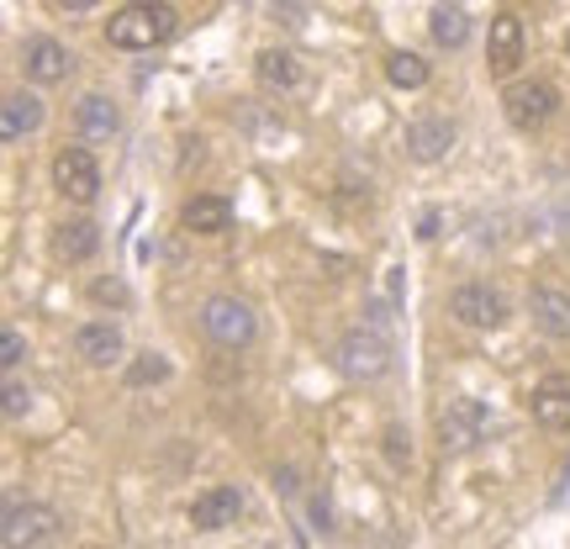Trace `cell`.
Segmentation results:
<instances>
[{"label": "cell", "instance_id": "cell-1", "mask_svg": "<svg viewBox=\"0 0 570 549\" xmlns=\"http://www.w3.org/2000/svg\"><path fill=\"white\" fill-rule=\"evenodd\" d=\"M180 32V11L169 0H132L117 17L106 21V42L122 48V53H148V48H164V42Z\"/></svg>", "mask_w": 570, "mask_h": 549}, {"label": "cell", "instance_id": "cell-2", "mask_svg": "<svg viewBox=\"0 0 570 549\" xmlns=\"http://www.w3.org/2000/svg\"><path fill=\"white\" fill-rule=\"evenodd\" d=\"M333 365H338V375H348V381H381L391 370V339L381 327H354V333L338 339Z\"/></svg>", "mask_w": 570, "mask_h": 549}, {"label": "cell", "instance_id": "cell-3", "mask_svg": "<svg viewBox=\"0 0 570 549\" xmlns=\"http://www.w3.org/2000/svg\"><path fill=\"white\" fill-rule=\"evenodd\" d=\"M202 327H206V339H212V344L244 349V344H254L259 317H254V306L238 302V296H206L202 302Z\"/></svg>", "mask_w": 570, "mask_h": 549}, {"label": "cell", "instance_id": "cell-4", "mask_svg": "<svg viewBox=\"0 0 570 549\" xmlns=\"http://www.w3.org/2000/svg\"><path fill=\"white\" fill-rule=\"evenodd\" d=\"M59 533V512L48 502H11L6 518H0V539L6 549H42Z\"/></svg>", "mask_w": 570, "mask_h": 549}, {"label": "cell", "instance_id": "cell-5", "mask_svg": "<svg viewBox=\"0 0 570 549\" xmlns=\"http://www.w3.org/2000/svg\"><path fill=\"white\" fill-rule=\"evenodd\" d=\"M53 190L69 196V202L90 206L101 196V164L90 148H59V159H53Z\"/></svg>", "mask_w": 570, "mask_h": 549}, {"label": "cell", "instance_id": "cell-6", "mask_svg": "<svg viewBox=\"0 0 570 549\" xmlns=\"http://www.w3.org/2000/svg\"><path fill=\"white\" fill-rule=\"evenodd\" d=\"M439 433H444V449L454 454H470L491 433V412L475 402V396H454L444 412H439Z\"/></svg>", "mask_w": 570, "mask_h": 549}, {"label": "cell", "instance_id": "cell-7", "mask_svg": "<svg viewBox=\"0 0 570 549\" xmlns=\"http://www.w3.org/2000/svg\"><path fill=\"white\" fill-rule=\"evenodd\" d=\"M449 317H454V323H465V327L491 333V327L508 323V296H502V291H491V285H481V281H470V285H460V291L449 296Z\"/></svg>", "mask_w": 570, "mask_h": 549}, {"label": "cell", "instance_id": "cell-8", "mask_svg": "<svg viewBox=\"0 0 570 549\" xmlns=\"http://www.w3.org/2000/svg\"><path fill=\"white\" fill-rule=\"evenodd\" d=\"M502 106H508V122L518 133H533V127H544L560 111V90L544 80H523V85H508Z\"/></svg>", "mask_w": 570, "mask_h": 549}, {"label": "cell", "instance_id": "cell-9", "mask_svg": "<svg viewBox=\"0 0 570 549\" xmlns=\"http://www.w3.org/2000/svg\"><path fill=\"white\" fill-rule=\"evenodd\" d=\"M244 512V491L238 487H212L190 502V529L196 533H217V529H233Z\"/></svg>", "mask_w": 570, "mask_h": 549}, {"label": "cell", "instance_id": "cell-10", "mask_svg": "<svg viewBox=\"0 0 570 549\" xmlns=\"http://www.w3.org/2000/svg\"><path fill=\"white\" fill-rule=\"evenodd\" d=\"M454 143H460V127L449 122V117H417V122L407 127V159L439 164V159H449Z\"/></svg>", "mask_w": 570, "mask_h": 549}, {"label": "cell", "instance_id": "cell-11", "mask_svg": "<svg viewBox=\"0 0 570 549\" xmlns=\"http://www.w3.org/2000/svg\"><path fill=\"white\" fill-rule=\"evenodd\" d=\"M523 63V21L502 11V17L491 21V38H487V69L497 80H508L512 69Z\"/></svg>", "mask_w": 570, "mask_h": 549}, {"label": "cell", "instance_id": "cell-12", "mask_svg": "<svg viewBox=\"0 0 570 549\" xmlns=\"http://www.w3.org/2000/svg\"><path fill=\"white\" fill-rule=\"evenodd\" d=\"M21 69H27V80L59 85V80H69L75 59H69V48H63L59 38H27V48H21Z\"/></svg>", "mask_w": 570, "mask_h": 549}, {"label": "cell", "instance_id": "cell-13", "mask_svg": "<svg viewBox=\"0 0 570 549\" xmlns=\"http://www.w3.org/2000/svg\"><path fill=\"white\" fill-rule=\"evenodd\" d=\"M529 412L539 428H550V433H570V375H550V381H539L529 396Z\"/></svg>", "mask_w": 570, "mask_h": 549}, {"label": "cell", "instance_id": "cell-14", "mask_svg": "<svg viewBox=\"0 0 570 549\" xmlns=\"http://www.w3.org/2000/svg\"><path fill=\"white\" fill-rule=\"evenodd\" d=\"M75 354L85 365H111L122 360V327L117 323H80L75 327Z\"/></svg>", "mask_w": 570, "mask_h": 549}, {"label": "cell", "instance_id": "cell-15", "mask_svg": "<svg viewBox=\"0 0 570 549\" xmlns=\"http://www.w3.org/2000/svg\"><path fill=\"white\" fill-rule=\"evenodd\" d=\"M233 223V202L227 196H190L180 206V227L185 233H196V238H212V233H223Z\"/></svg>", "mask_w": 570, "mask_h": 549}, {"label": "cell", "instance_id": "cell-16", "mask_svg": "<svg viewBox=\"0 0 570 549\" xmlns=\"http://www.w3.org/2000/svg\"><path fill=\"white\" fill-rule=\"evenodd\" d=\"M529 312H533V323H539V333L570 339V291H560V285H539V291L529 296Z\"/></svg>", "mask_w": 570, "mask_h": 549}, {"label": "cell", "instance_id": "cell-17", "mask_svg": "<svg viewBox=\"0 0 570 549\" xmlns=\"http://www.w3.org/2000/svg\"><path fill=\"white\" fill-rule=\"evenodd\" d=\"M42 101L32 96V90H17V96H6V106H0V138L6 143H21L27 133H38L42 127Z\"/></svg>", "mask_w": 570, "mask_h": 549}, {"label": "cell", "instance_id": "cell-18", "mask_svg": "<svg viewBox=\"0 0 570 549\" xmlns=\"http://www.w3.org/2000/svg\"><path fill=\"white\" fill-rule=\"evenodd\" d=\"M96 248H101V227L96 223H63L59 233H53V259H63V265L96 259Z\"/></svg>", "mask_w": 570, "mask_h": 549}, {"label": "cell", "instance_id": "cell-19", "mask_svg": "<svg viewBox=\"0 0 570 549\" xmlns=\"http://www.w3.org/2000/svg\"><path fill=\"white\" fill-rule=\"evenodd\" d=\"M254 75H259L265 90L285 96V90H296V85H302V63H296V53H285V48H265L259 63H254Z\"/></svg>", "mask_w": 570, "mask_h": 549}, {"label": "cell", "instance_id": "cell-20", "mask_svg": "<svg viewBox=\"0 0 570 549\" xmlns=\"http://www.w3.org/2000/svg\"><path fill=\"white\" fill-rule=\"evenodd\" d=\"M75 127H80L85 138H111L122 127V111H117V101H106V96H85L75 106Z\"/></svg>", "mask_w": 570, "mask_h": 549}, {"label": "cell", "instance_id": "cell-21", "mask_svg": "<svg viewBox=\"0 0 570 549\" xmlns=\"http://www.w3.org/2000/svg\"><path fill=\"white\" fill-rule=\"evenodd\" d=\"M428 32H433V42H439V48H449V53H454V48H465V38H470V17L460 11V6L439 0V6H433V17H428Z\"/></svg>", "mask_w": 570, "mask_h": 549}, {"label": "cell", "instance_id": "cell-22", "mask_svg": "<svg viewBox=\"0 0 570 549\" xmlns=\"http://www.w3.org/2000/svg\"><path fill=\"white\" fill-rule=\"evenodd\" d=\"M428 59H417V53H407V48H396V53H386V80L396 85V90H423L428 85Z\"/></svg>", "mask_w": 570, "mask_h": 549}, {"label": "cell", "instance_id": "cell-23", "mask_svg": "<svg viewBox=\"0 0 570 549\" xmlns=\"http://www.w3.org/2000/svg\"><path fill=\"white\" fill-rule=\"evenodd\" d=\"M122 381H127V386H132V391H142V386H159V381H169V360L148 349V354H138V360H132V365L122 370Z\"/></svg>", "mask_w": 570, "mask_h": 549}, {"label": "cell", "instance_id": "cell-24", "mask_svg": "<svg viewBox=\"0 0 570 549\" xmlns=\"http://www.w3.org/2000/svg\"><path fill=\"white\" fill-rule=\"evenodd\" d=\"M27 408H32V391L21 386V381H6V418L17 423V418H27Z\"/></svg>", "mask_w": 570, "mask_h": 549}, {"label": "cell", "instance_id": "cell-25", "mask_svg": "<svg viewBox=\"0 0 570 549\" xmlns=\"http://www.w3.org/2000/svg\"><path fill=\"white\" fill-rule=\"evenodd\" d=\"M90 296H96L101 306H106V302H111V306H127V302H132L122 281H96V285H90Z\"/></svg>", "mask_w": 570, "mask_h": 549}, {"label": "cell", "instance_id": "cell-26", "mask_svg": "<svg viewBox=\"0 0 570 549\" xmlns=\"http://www.w3.org/2000/svg\"><path fill=\"white\" fill-rule=\"evenodd\" d=\"M21 354H27V344H21V333H11V327H6V333H0V365H6V370H17V365H21Z\"/></svg>", "mask_w": 570, "mask_h": 549}, {"label": "cell", "instance_id": "cell-27", "mask_svg": "<svg viewBox=\"0 0 570 549\" xmlns=\"http://www.w3.org/2000/svg\"><path fill=\"white\" fill-rule=\"evenodd\" d=\"M386 454H391V465H402V460H412V444L402 449V428H386Z\"/></svg>", "mask_w": 570, "mask_h": 549}, {"label": "cell", "instance_id": "cell-28", "mask_svg": "<svg viewBox=\"0 0 570 549\" xmlns=\"http://www.w3.org/2000/svg\"><path fill=\"white\" fill-rule=\"evenodd\" d=\"M417 238H439V212H423V223H417Z\"/></svg>", "mask_w": 570, "mask_h": 549}, {"label": "cell", "instance_id": "cell-29", "mask_svg": "<svg viewBox=\"0 0 570 549\" xmlns=\"http://www.w3.org/2000/svg\"><path fill=\"white\" fill-rule=\"evenodd\" d=\"M275 491L291 497V491H296V470H275Z\"/></svg>", "mask_w": 570, "mask_h": 549}, {"label": "cell", "instance_id": "cell-30", "mask_svg": "<svg viewBox=\"0 0 570 549\" xmlns=\"http://www.w3.org/2000/svg\"><path fill=\"white\" fill-rule=\"evenodd\" d=\"M312 523H317V529H323V533H327V523H333V518H327V502H323V497L312 502Z\"/></svg>", "mask_w": 570, "mask_h": 549}, {"label": "cell", "instance_id": "cell-31", "mask_svg": "<svg viewBox=\"0 0 570 549\" xmlns=\"http://www.w3.org/2000/svg\"><path fill=\"white\" fill-rule=\"evenodd\" d=\"M63 11H90V6H101V0H59Z\"/></svg>", "mask_w": 570, "mask_h": 549}, {"label": "cell", "instance_id": "cell-32", "mask_svg": "<svg viewBox=\"0 0 570 549\" xmlns=\"http://www.w3.org/2000/svg\"><path fill=\"white\" fill-rule=\"evenodd\" d=\"M566 53H570V32H566Z\"/></svg>", "mask_w": 570, "mask_h": 549}]
</instances>
